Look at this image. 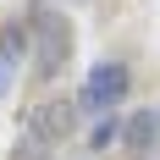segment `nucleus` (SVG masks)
Instances as JSON below:
<instances>
[{
    "label": "nucleus",
    "instance_id": "3",
    "mask_svg": "<svg viewBox=\"0 0 160 160\" xmlns=\"http://www.w3.org/2000/svg\"><path fill=\"white\" fill-rule=\"evenodd\" d=\"M155 144H160V111H132V116H122V144H116V149H127L132 160H149Z\"/></svg>",
    "mask_w": 160,
    "mask_h": 160
},
{
    "label": "nucleus",
    "instance_id": "7",
    "mask_svg": "<svg viewBox=\"0 0 160 160\" xmlns=\"http://www.w3.org/2000/svg\"><path fill=\"white\" fill-rule=\"evenodd\" d=\"M11 83H17V61L6 55V50H0V99L11 94Z\"/></svg>",
    "mask_w": 160,
    "mask_h": 160
},
{
    "label": "nucleus",
    "instance_id": "1",
    "mask_svg": "<svg viewBox=\"0 0 160 160\" xmlns=\"http://www.w3.org/2000/svg\"><path fill=\"white\" fill-rule=\"evenodd\" d=\"M28 28H33V78L55 83L61 66L72 61V22L39 0V6H28Z\"/></svg>",
    "mask_w": 160,
    "mask_h": 160
},
{
    "label": "nucleus",
    "instance_id": "2",
    "mask_svg": "<svg viewBox=\"0 0 160 160\" xmlns=\"http://www.w3.org/2000/svg\"><path fill=\"white\" fill-rule=\"evenodd\" d=\"M127 88H132V66L122 61V55H105V61H94L88 66V78H83V88H78V111L83 116H111L122 99H127Z\"/></svg>",
    "mask_w": 160,
    "mask_h": 160
},
{
    "label": "nucleus",
    "instance_id": "4",
    "mask_svg": "<svg viewBox=\"0 0 160 160\" xmlns=\"http://www.w3.org/2000/svg\"><path fill=\"white\" fill-rule=\"evenodd\" d=\"M72 122H78V105H39V111H33V138H44V144L55 149Z\"/></svg>",
    "mask_w": 160,
    "mask_h": 160
},
{
    "label": "nucleus",
    "instance_id": "6",
    "mask_svg": "<svg viewBox=\"0 0 160 160\" xmlns=\"http://www.w3.org/2000/svg\"><path fill=\"white\" fill-rule=\"evenodd\" d=\"M11 160H55V149H50L44 138H33V132H28V138H17V149H11Z\"/></svg>",
    "mask_w": 160,
    "mask_h": 160
},
{
    "label": "nucleus",
    "instance_id": "5",
    "mask_svg": "<svg viewBox=\"0 0 160 160\" xmlns=\"http://www.w3.org/2000/svg\"><path fill=\"white\" fill-rule=\"evenodd\" d=\"M116 144H122V116H99V122H94V127H88V149H94V155H99V149H116Z\"/></svg>",
    "mask_w": 160,
    "mask_h": 160
}]
</instances>
